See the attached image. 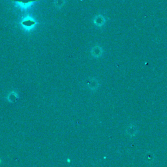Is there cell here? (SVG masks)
<instances>
[{
    "instance_id": "7a4b0ae2",
    "label": "cell",
    "mask_w": 167,
    "mask_h": 167,
    "mask_svg": "<svg viewBox=\"0 0 167 167\" xmlns=\"http://www.w3.org/2000/svg\"><path fill=\"white\" fill-rule=\"evenodd\" d=\"M91 54L94 57H99L103 54V49L101 46H97L93 48Z\"/></svg>"
},
{
    "instance_id": "277c9868",
    "label": "cell",
    "mask_w": 167,
    "mask_h": 167,
    "mask_svg": "<svg viewBox=\"0 0 167 167\" xmlns=\"http://www.w3.org/2000/svg\"><path fill=\"white\" fill-rule=\"evenodd\" d=\"M104 22H105V20H104V18L102 17V16H98L97 17H96L95 23L97 25L102 26L104 24Z\"/></svg>"
},
{
    "instance_id": "3957f363",
    "label": "cell",
    "mask_w": 167,
    "mask_h": 167,
    "mask_svg": "<svg viewBox=\"0 0 167 167\" xmlns=\"http://www.w3.org/2000/svg\"><path fill=\"white\" fill-rule=\"evenodd\" d=\"M144 159L146 163H153L154 159H155V155L152 152H150V151H148V152L146 153L144 155Z\"/></svg>"
},
{
    "instance_id": "52a82bcc",
    "label": "cell",
    "mask_w": 167,
    "mask_h": 167,
    "mask_svg": "<svg viewBox=\"0 0 167 167\" xmlns=\"http://www.w3.org/2000/svg\"><path fill=\"white\" fill-rule=\"evenodd\" d=\"M0 162H1V161H0Z\"/></svg>"
},
{
    "instance_id": "8992f818",
    "label": "cell",
    "mask_w": 167,
    "mask_h": 167,
    "mask_svg": "<svg viewBox=\"0 0 167 167\" xmlns=\"http://www.w3.org/2000/svg\"><path fill=\"white\" fill-rule=\"evenodd\" d=\"M12 1L17 3H22V4H28L29 3H32L36 1H38V0H12Z\"/></svg>"
},
{
    "instance_id": "5b68a950",
    "label": "cell",
    "mask_w": 167,
    "mask_h": 167,
    "mask_svg": "<svg viewBox=\"0 0 167 167\" xmlns=\"http://www.w3.org/2000/svg\"><path fill=\"white\" fill-rule=\"evenodd\" d=\"M23 25L25 27H31L35 24V22L31 20H25L22 22Z\"/></svg>"
},
{
    "instance_id": "6da1fadb",
    "label": "cell",
    "mask_w": 167,
    "mask_h": 167,
    "mask_svg": "<svg viewBox=\"0 0 167 167\" xmlns=\"http://www.w3.org/2000/svg\"><path fill=\"white\" fill-rule=\"evenodd\" d=\"M125 133L130 137H134L138 133V129L134 125L130 124L125 129Z\"/></svg>"
}]
</instances>
